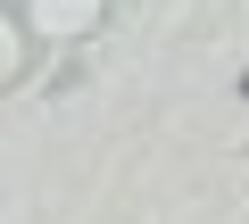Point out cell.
I'll return each instance as SVG.
<instances>
[{"label":"cell","instance_id":"1","mask_svg":"<svg viewBox=\"0 0 249 224\" xmlns=\"http://www.w3.org/2000/svg\"><path fill=\"white\" fill-rule=\"evenodd\" d=\"M241 100H249V67H241Z\"/></svg>","mask_w":249,"mask_h":224}]
</instances>
